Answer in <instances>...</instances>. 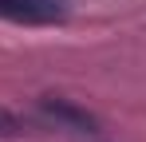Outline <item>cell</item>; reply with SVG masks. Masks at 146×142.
Wrapping results in <instances>:
<instances>
[{
  "label": "cell",
  "mask_w": 146,
  "mask_h": 142,
  "mask_svg": "<svg viewBox=\"0 0 146 142\" xmlns=\"http://www.w3.org/2000/svg\"><path fill=\"white\" fill-rule=\"evenodd\" d=\"M40 107H44V115H51L55 122H63V126H71V130H83V134H95V130H99V118L91 115L87 107L71 103V99L44 95V99H40Z\"/></svg>",
  "instance_id": "cell-1"
},
{
  "label": "cell",
  "mask_w": 146,
  "mask_h": 142,
  "mask_svg": "<svg viewBox=\"0 0 146 142\" xmlns=\"http://www.w3.org/2000/svg\"><path fill=\"white\" fill-rule=\"evenodd\" d=\"M0 16L8 20H28V24H51L63 12L51 0H0Z\"/></svg>",
  "instance_id": "cell-2"
},
{
  "label": "cell",
  "mask_w": 146,
  "mask_h": 142,
  "mask_svg": "<svg viewBox=\"0 0 146 142\" xmlns=\"http://www.w3.org/2000/svg\"><path fill=\"white\" fill-rule=\"evenodd\" d=\"M20 130H24V122L12 115V111H4V107H0V134H20Z\"/></svg>",
  "instance_id": "cell-3"
}]
</instances>
